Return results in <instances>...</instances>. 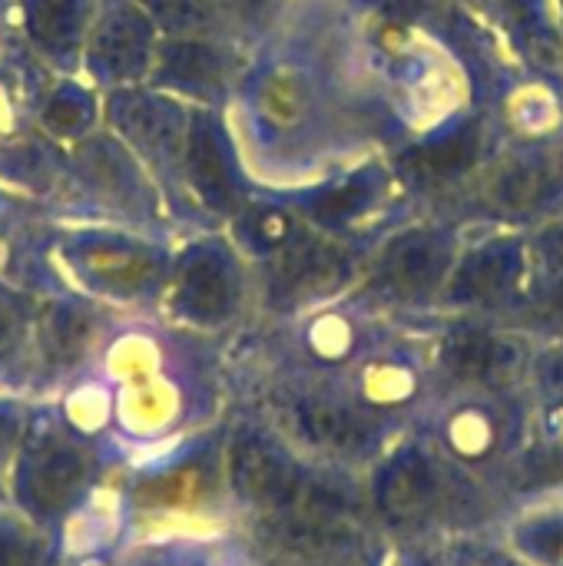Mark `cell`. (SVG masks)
<instances>
[{
    "mask_svg": "<svg viewBox=\"0 0 563 566\" xmlns=\"http://www.w3.org/2000/svg\"><path fill=\"white\" fill-rule=\"evenodd\" d=\"M139 7L169 30H199L209 20L202 0H139Z\"/></svg>",
    "mask_w": 563,
    "mask_h": 566,
    "instance_id": "12",
    "label": "cell"
},
{
    "mask_svg": "<svg viewBox=\"0 0 563 566\" xmlns=\"http://www.w3.org/2000/svg\"><path fill=\"white\" fill-rule=\"evenodd\" d=\"M541 381H544L551 391H557V395L563 398V358L551 361V365H548V371L541 368Z\"/></svg>",
    "mask_w": 563,
    "mask_h": 566,
    "instance_id": "16",
    "label": "cell"
},
{
    "mask_svg": "<svg viewBox=\"0 0 563 566\" xmlns=\"http://www.w3.org/2000/svg\"><path fill=\"white\" fill-rule=\"evenodd\" d=\"M186 169L192 189L209 202V206H229L232 202V169L229 156L222 146V136L216 123L206 113H196L186 133Z\"/></svg>",
    "mask_w": 563,
    "mask_h": 566,
    "instance_id": "6",
    "label": "cell"
},
{
    "mask_svg": "<svg viewBox=\"0 0 563 566\" xmlns=\"http://www.w3.org/2000/svg\"><path fill=\"white\" fill-rule=\"evenodd\" d=\"M402 566H441L438 560H431V557H421V554H415V557H408Z\"/></svg>",
    "mask_w": 563,
    "mask_h": 566,
    "instance_id": "18",
    "label": "cell"
},
{
    "mask_svg": "<svg viewBox=\"0 0 563 566\" xmlns=\"http://www.w3.org/2000/svg\"><path fill=\"white\" fill-rule=\"evenodd\" d=\"M83 0H30L27 23L33 40L50 53H70L83 30Z\"/></svg>",
    "mask_w": 563,
    "mask_h": 566,
    "instance_id": "8",
    "label": "cell"
},
{
    "mask_svg": "<svg viewBox=\"0 0 563 566\" xmlns=\"http://www.w3.org/2000/svg\"><path fill=\"white\" fill-rule=\"evenodd\" d=\"M153 56V23L139 7L116 3L96 27L93 36V66L100 76L129 80L146 70Z\"/></svg>",
    "mask_w": 563,
    "mask_h": 566,
    "instance_id": "3",
    "label": "cell"
},
{
    "mask_svg": "<svg viewBox=\"0 0 563 566\" xmlns=\"http://www.w3.org/2000/svg\"><path fill=\"white\" fill-rule=\"evenodd\" d=\"M511 541L531 566H563V511L524 517Z\"/></svg>",
    "mask_w": 563,
    "mask_h": 566,
    "instance_id": "10",
    "label": "cell"
},
{
    "mask_svg": "<svg viewBox=\"0 0 563 566\" xmlns=\"http://www.w3.org/2000/svg\"><path fill=\"white\" fill-rule=\"evenodd\" d=\"M222 3H226V0H222Z\"/></svg>",
    "mask_w": 563,
    "mask_h": 566,
    "instance_id": "19",
    "label": "cell"
},
{
    "mask_svg": "<svg viewBox=\"0 0 563 566\" xmlns=\"http://www.w3.org/2000/svg\"><path fill=\"white\" fill-rule=\"evenodd\" d=\"M17 342H20V315H17L13 305H7V302L0 298V361H3L7 355H13Z\"/></svg>",
    "mask_w": 563,
    "mask_h": 566,
    "instance_id": "15",
    "label": "cell"
},
{
    "mask_svg": "<svg viewBox=\"0 0 563 566\" xmlns=\"http://www.w3.org/2000/svg\"><path fill=\"white\" fill-rule=\"evenodd\" d=\"M90 342H93V318L86 312L60 305L50 308V315L43 318V348L50 365L56 368L76 365L86 355Z\"/></svg>",
    "mask_w": 563,
    "mask_h": 566,
    "instance_id": "9",
    "label": "cell"
},
{
    "mask_svg": "<svg viewBox=\"0 0 563 566\" xmlns=\"http://www.w3.org/2000/svg\"><path fill=\"white\" fill-rule=\"evenodd\" d=\"M93 454L63 434H40L23 448L17 464V504L37 521H56L70 514L93 488Z\"/></svg>",
    "mask_w": 563,
    "mask_h": 566,
    "instance_id": "2",
    "label": "cell"
},
{
    "mask_svg": "<svg viewBox=\"0 0 563 566\" xmlns=\"http://www.w3.org/2000/svg\"><path fill=\"white\" fill-rule=\"evenodd\" d=\"M159 76L189 93H212L222 80L219 56L192 40H173L159 50Z\"/></svg>",
    "mask_w": 563,
    "mask_h": 566,
    "instance_id": "7",
    "label": "cell"
},
{
    "mask_svg": "<svg viewBox=\"0 0 563 566\" xmlns=\"http://www.w3.org/2000/svg\"><path fill=\"white\" fill-rule=\"evenodd\" d=\"M229 481L236 497L256 514L279 511H322L345 514L342 494L315 481L285 454L282 444L262 434H239L229 448Z\"/></svg>",
    "mask_w": 563,
    "mask_h": 566,
    "instance_id": "1",
    "label": "cell"
},
{
    "mask_svg": "<svg viewBox=\"0 0 563 566\" xmlns=\"http://www.w3.org/2000/svg\"><path fill=\"white\" fill-rule=\"evenodd\" d=\"M113 123L119 133H126L136 146L149 153L173 156L179 146H186V119L169 103H159L153 96L123 93L113 99Z\"/></svg>",
    "mask_w": 563,
    "mask_h": 566,
    "instance_id": "5",
    "label": "cell"
},
{
    "mask_svg": "<svg viewBox=\"0 0 563 566\" xmlns=\"http://www.w3.org/2000/svg\"><path fill=\"white\" fill-rule=\"evenodd\" d=\"M232 305L236 289L229 265L212 252L192 255L176 282V312L196 325H219L232 315Z\"/></svg>",
    "mask_w": 563,
    "mask_h": 566,
    "instance_id": "4",
    "label": "cell"
},
{
    "mask_svg": "<svg viewBox=\"0 0 563 566\" xmlns=\"http://www.w3.org/2000/svg\"><path fill=\"white\" fill-rule=\"evenodd\" d=\"M90 269L96 275H103L106 282H119V285H143L153 275V262L136 255V252H100L90 259Z\"/></svg>",
    "mask_w": 563,
    "mask_h": 566,
    "instance_id": "11",
    "label": "cell"
},
{
    "mask_svg": "<svg viewBox=\"0 0 563 566\" xmlns=\"http://www.w3.org/2000/svg\"><path fill=\"white\" fill-rule=\"evenodd\" d=\"M90 116H93L90 99H86L83 93L66 90V93H60V96L50 103V109H46V126L56 129V133H80V129H86Z\"/></svg>",
    "mask_w": 563,
    "mask_h": 566,
    "instance_id": "14",
    "label": "cell"
},
{
    "mask_svg": "<svg viewBox=\"0 0 563 566\" xmlns=\"http://www.w3.org/2000/svg\"><path fill=\"white\" fill-rule=\"evenodd\" d=\"M478 566H531V564H521V560H511V557H501V554H494V557H484Z\"/></svg>",
    "mask_w": 563,
    "mask_h": 566,
    "instance_id": "17",
    "label": "cell"
},
{
    "mask_svg": "<svg viewBox=\"0 0 563 566\" xmlns=\"http://www.w3.org/2000/svg\"><path fill=\"white\" fill-rule=\"evenodd\" d=\"M43 547L13 521H0V566H40Z\"/></svg>",
    "mask_w": 563,
    "mask_h": 566,
    "instance_id": "13",
    "label": "cell"
}]
</instances>
